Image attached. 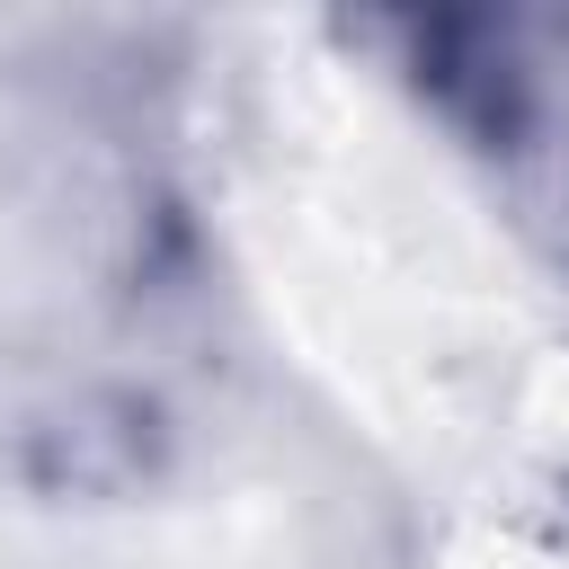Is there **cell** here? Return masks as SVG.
I'll use <instances>...</instances> for the list:
<instances>
[{
    "mask_svg": "<svg viewBox=\"0 0 569 569\" xmlns=\"http://www.w3.org/2000/svg\"><path fill=\"white\" fill-rule=\"evenodd\" d=\"M356 53L489 178L498 213L569 276V9L542 0H427L338 18Z\"/></svg>",
    "mask_w": 569,
    "mask_h": 569,
    "instance_id": "6da1fadb",
    "label": "cell"
},
{
    "mask_svg": "<svg viewBox=\"0 0 569 569\" xmlns=\"http://www.w3.org/2000/svg\"><path fill=\"white\" fill-rule=\"evenodd\" d=\"M18 436H27L18 471L44 498H62V489L71 498H124V489H151L169 471V418L133 382H80V391L44 400Z\"/></svg>",
    "mask_w": 569,
    "mask_h": 569,
    "instance_id": "7a4b0ae2",
    "label": "cell"
}]
</instances>
